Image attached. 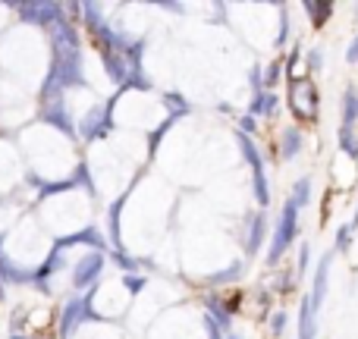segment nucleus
Here are the masks:
<instances>
[{
    "mask_svg": "<svg viewBox=\"0 0 358 339\" xmlns=\"http://www.w3.org/2000/svg\"><path fill=\"white\" fill-rule=\"evenodd\" d=\"M296 229H299V208L296 201H286L283 204V214H280V223H277V233H273V242H271V252H267V264H277L280 258L286 254V248L296 242Z\"/></svg>",
    "mask_w": 358,
    "mask_h": 339,
    "instance_id": "f257e3e1",
    "label": "nucleus"
},
{
    "mask_svg": "<svg viewBox=\"0 0 358 339\" xmlns=\"http://www.w3.org/2000/svg\"><path fill=\"white\" fill-rule=\"evenodd\" d=\"M292 110L302 120H315L317 113V92L311 79H296L292 82Z\"/></svg>",
    "mask_w": 358,
    "mask_h": 339,
    "instance_id": "f03ea898",
    "label": "nucleus"
},
{
    "mask_svg": "<svg viewBox=\"0 0 358 339\" xmlns=\"http://www.w3.org/2000/svg\"><path fill=\"white\" fill-rule=\"evenodd\" d=\"M242 154H245V161L252 164V170H255V192H258V201L267 204L271 201V192H267V182H264V164H261L258 151H255V145L248 142L245 136H242Z\"/></svg>",
    "mask_w": 358,
    "mask_h": 339,
    "instance_id": "7ed1b4c3",
    "label": "nucleus"
},
{
    "mask_svg": "<svg viewBox=\"0 0 358 339\" xmlns=\"http://www.w3.org/2000/svg\"><path fill=\"white\" fill-rule=\"evenodd\" d=\"M330 261H334V254H324L321 264H317V273H315V289H311V302H315V308H317V311H321L324 296H327V273H330Z\"/></svg>",
    "mask_w": 358,
    "mask_h": 339,
    "instance_id": "20e7f679",
    "label": "nucleus"
},
{
    "mask_svg": "<svg viewBox=\"0 0 358 339\" xmlns=\"http://www.w3.org/2000/svg\"><path fill=\"white\" fill-rule=\"evenodd\" d=\"M315 302H311V296L302 298V311H299V339H315Z\"/></svg>",
    "mask_w": 358,
    "mask_h": 339,
    "instance_id": "39448f33",
    "label": "nucleus"
},
{
    "mask_svg": "<svg viewBox=\"0 0 358 339\" xmlns=\"http://www.w3.org/2000/svg\"><path fill=\"white\" fill-rule=\"evenodd\" d=\"M98 271H101V254H88V258L82 261L79 267H76V283L88 286L94 277H98Z\"/></svg>",
    "mask_w": 358,
    "mask_h": 339,
    "instance_id": "423d86ee",
    "label": "nucleus"
},
{
    "mask_svg": "<svg viewBox=\"0 0 358 339\" xmlns=\"http://www.w3.org/2000/svg\"><path fill=\"white\" fill-rule=\"evenodd\" d=\"M355 123H358V92L346 88V94H343V126L355 129Z\"/></svg>",
    "mask_w": 358,
    "mask_h": 339,
    "instance_id": "0eeeda50",
    "label": "nucleus"
},
{
    "mask_svg": "<svg viewBox=\"0 0 358 339\" xmlns=\"http://www.w3.org/2000/svg\"><path fill=\"white\" fill-rule=\"evenodd\" d=\"M19 13L29 16L31 22H38V19H50V22H54L57 19V6L54 3H22L19 6Z\"/></svg>",
    "mask_w": 358,
    "mask_h": 339,
    "instance_id": "6e6552de",
    "label": "nucleus"
},
{
    "mask_svg": "<svg viewBox=\"0 0 358 339\" xmlns=\"http://www.w3.org/2000/svg\"><path fill=\"white\" fill-rule=\"evenodd\" d=\"M305 13L311 16L315 29H321V25L330 19V13H334V3H327V0H324V3H321V0H308V3H305Z\"/></svg>",
    "mask_w": 358,
    "mask_h": 339,
    "instance_id": "1a4fd4ad",
    "label": "nucleus"
},
{
    "mask_svg": "<svg viewBox=\"0 0 358 339\" xmlns=\"http://www.w3.org/2000/svg\"><path fill=\"white\" fill-rule=\"evenodd\" d=\"M104 120H107V110H104V107H94V110H88L85 120H82V132H85L88 138L98 136V132L104 129Z\"/></svg>",
    "mask_w": 358,
    "mask_h": 339,
    "instance_id": "9d476101",
    "label": "nucleus"
},
{
    "mask_svg": "<svg viewBox=\"0 0 358 339\" xmlns=\"http://www.w3.org/2000/svg\"><path fill=\"white\" fill-rule=\"evenodd\" d=\"M280 148H283L280 154H283L286 161H289V157H296L299 148H302V136H299V129H292V126H289V129H283V142H280Z\"/></svg>",
    "mask_w": 358,
    "mask_h": 339,
    "instance_id": "9b49d317",
    "label": "nucleus"
},
{
    "mask_svg": "<svg viewBox=\"0 0 358 339\" xmlns=\"http://www.w3.org/2000/svg\"><path fill=\"white\" fill-rule=\"evenodd\" d=\"M82 308H85L82 302H69V305H66V315H63V333H73V330L79 327Z\"/></svg>",
    "mask_w": 358,
    "mask_h": 339,
    "instance_id": "f8f14e48",
    "label": "nucleus"
},
{
    "mask_svg": "<svg viewBox=\"0 0 358 339\" xmlns=\"http://www.w3.org/2000/svg\"><path fill=\"white\" fill-rule=\"evenodd\" d=\"M340 148L346 151L352 161H358V136H355V129H346V126H340Z\"/></svg>",
    "mask_w": 358,
    "mask_h": 339,
    "instance_id": "ddd939ff",
    "label": "nucleus"
},
{
    "mask_svg": "<svg viewBox=\"0 0 358 339\" xmlns=\"http://www.w3.org/2000/svg\"><path fill=\"white\" fill-rule=\"evenodd\" d=\"M292 201H296V208H305L311 201V179H299L292 189Z\"/></svg>",
    "mask_w": 358,
    "mask_h": 339,
    "instance_id": "4468645a",
    "label": "nucleus"
},
{
    "mask_svg": "<svg viewBox=\"0 0 358 339\" xmlns=\"http://www.w3.org/2000/svg\"><path fill=\"white\" fill-rule=\"evenodd\" d=\"M261 236H264V220H252V233H248V252H255V248L261 245Z\"/></svg>",
    "mask_w": 358,
    "mask_h": 339,
    "instance_id": "2eb2a0df",
    "label": "nucleus"
},
{
    "mask_svg": "<svg viewBox=\"0 0 358 339\" xmlns=\"http://www.w3.org/2000/svg\"><path fill=\"white\" fill-rule=\"evenodd\" d=\"M352 233H355V229L349 226V223H346V226L336 229V252H346L349 242H352Z\"/></svg>",
    "mask_w": 358,
    "mask_h": 339,
    "instance_id": "dca6fc26",
    "label": "nucleus"
},
{
    "mask_svg": "<svg viewBox=\"0 0 358 339\" xmlns=\"http://www.w3.org/2000/svg\"><path fill=\"white\" fill-rule=\"evenodd\" d=\"M308 63H311V69H321V66H324V54H321V50H311V54H308Z\"/></svg>",
    "mask_w": 358,
    "mask_h": 339,
    "instance_id": "f3484780",
    "label": "nucleus"
},
{
    "mask_svg": "<svg viewBox=\"0 0 358 339\" xmlns=\"http://www.w3.org/2000/svg\"><path fill=\"white\" fill-rule=\"evenodd\" d=\"M264 79H267V85H273V82L280 79V63H273V66L267 69V75H264Z\"/></svg>",
    "mask_w": 358,
    "mask_h": 339,
    "instance_id": "a211bd4d",
    "label": "nucleus"
},
{
    "mask_svg": "<svg viewBox=\"0 0 358 339\" xmlns=\"http://www.w3.org/2000/svg\"><path fill=\"white\" fill-rule=\"evenodd\" d=\"M308 258H311L308 245H302V252H299V271H305V267H308Z\"/></svg>",
    "mask_w": 358,
    "mask_h": 339,
    "instance_id": "6ab92c4d",
    "label": "nucleus"
},
{
    "mask_svg": "<svg viewBox=\"0 0 358 339\" xmlns=\"http://www.w3.org/2000/svg\"><path fill=\"white\" fill-rule=\"evenodd\" d=\"M283 327H286V315H273V333H283Z\"/></svg>",
    "mask_w": 358,
    "mask_h": 339,
    "instance_id": "aec40b11",
    "label": "nucleus"
},
{
    "mask_svg": "<svg viewBox=\"0 0 358 339\" xmlns=\"http://www.w3.org/2000/svg\"><path fill=\"white\" fill-rule=\"evenodd\" d=\"M346 60H349V63H358V38H355V41H352V48H349Z\"/></svg>",
    "mask_w": 358,
    "mask_h": 339,
    "instance_id": "412c9836",
    "label": "nucleus"
}]
</instances>
